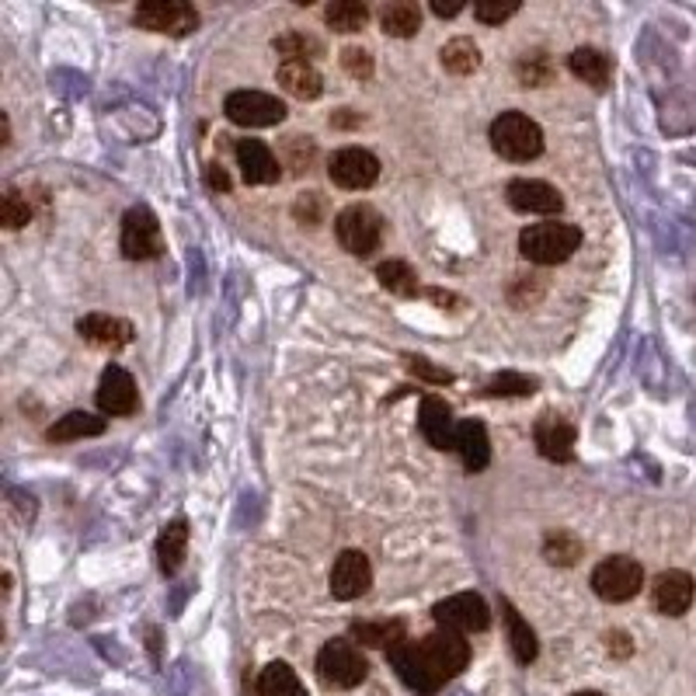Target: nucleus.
Here are the masks:
<instances>
[{"label":"nucleus","mask_w":696,"mask_h":696,"mask_svg":"<svg viewBox=\"0 0 696 696\" xmlns=\"http://www.w3.org/2000/svg\"><path fill=\"white\" fill-rule=\"evenodd\" d=\"M582 248V231L575 223L547 220V223H529L519 234V251L534 265H561Z\"/></svg>","instance_id":"nucleus-1"},{"label":"nucleus","mask_w":696,"mask_h":696,"mask_svg":"<svg viewBox=\"0 0 696 696\" xmlns=\"http://www.w3.org/2000/svg\"><path fill=\"white\" fill-rule=\"evenodd\" d=\"M415 651H418L422 669L428 672V680L439 689L446 686V680L460 675L470 662V644L463 641V633L442 630V627L436 633H428V638L415 641Z\"/></svg>","instance_id":"nucleus-2"},{"label":"nucleus","mask_w":696,"mask_h":696,"mask_svg":"<svg viewBox=\"0 0 696 696\" xmlns=\"http://www.w3.org/2000/svg\"><path fill=\"white\" fill-rule=\"evenodd\" d=\"M491 147L505 160L526 164L543 154V130L523 112H502L491 122Z\"/></svg>","instance_id":"nucleus-3"},{"label":"nucleus","mask_w":696,"mask_h":696,"mask_svg":"<svg viewBox=\"0 0 696 696\" xmlns=\"http://www.w3.org/2000/svg\"><path fill=\"white\" fill-rule=\"evenodd\" d=\"M317 675L335 689H356L370 675V662H366V654L356 641L335 638L317 654Z\"/></svg>","instance_id":"nucleus-4"},{"label":"nucleus","mask_w":696,"mask_h":696,"mask_svg":"<svg viewBox=\"0 0 696 696\" xmlns=\"http://www.w3.org/2000/svg\"><path fill=\"white\" fill-rule=\"evenodd\" d=\"M335 237L348 255L370 258L383 240V216L366 202H356L335 216Z\"/></svg>","instance_id":"nucleus-5"},{"label":"nucleus","mask_w":696,"mask_h":696,"mask_svg":"<svg viewBox=\"0 0 696 696\" xmlns=\"http://www.w3.org/2000/svg\"><path fill=\"white\" fill-rule=\"evenodd\" d=\"M641 585H644V568L627 554L606 558L592 571V592L606 603H627L638 596Z\"/></svg>","instance_id":"nucleus-6"},{"label":"nucleus","mask_w":696,"mask_h":696,"mask_svg":"<svg viewBox=\"0 0 696 696\" xmlns=\"http://www.w3.org/2000/svg\"><path fill=\"white\" fill-rule=\"evenodd\" d=\"M223 112H227L234 126H244V130L279 126L285 119L282 101L265 91H234V94H227V101H223Z\"/></svg>","instance_id":"nucleus-7"},{"label":"nucleus","mask_w":696,"mask_h":696,"mask_svg":"<svg viewBox=\"0 0 696 696\" xmlns=\"http://www.w3.org/2000/svg\"><path fill=\"white\" fill-rule=\"evenodd\" d=\"M433 617L442 630L453 633H478L491 627V609L478 592H457V596L436 603Z\"/></svg>","instance_id":"nucleus-8"},{"label":"nucleus","mask_w":696,"mask_h":696,"mask_svg":"<svg viewBox=\"0 0 696 696\" xmlns=\"http://www.w3.org/2000/svg\"><path fill=\"white\" fill-rule=\"evenodd\" d=\"M133 22L160 35H189L192 29H199V11L192 4H181V0H150V4L136 8Z\"/></svg>","instance_id":"nucleus-9"},{"label":"nucleus","mask_w":696,"mask_h":696,"mask_svg":"<svg viewBox=\"0 0 696 696\" xmlns=\"http://www.w3.org/2000/svg\"><path fill=\"white\" fill-rule=\"evenodd\" d=\"M164 251L160 223L147 206H136L122 216V255L130 261H150Z\"/></svg>","instance_id":"nucleus-10"},{"label":"nucleus","mask_w":696,"mask_h":696,"mask_svg":"<svg viewBox=\"0 0 696 696\" xmlns=\"http://www.w3.org/2000/svg\"><path fill=\"white\" fill-rule=\"evenodd\" d=\"M327 175H332V181L338 189L362 192L380 178V160L362 147H345L327 160Z\"/></svg>","instance_id":"nucleus-11"},{"label":"nucleus","mask_w":696,"mask_h":696,"mask_svg":"<svg viewBox=\"0 0 696 696\" xmlns=\"http://www.w3.org/2000/svg\"><path fill=\"white\" fill-rule=\"evenodd\" d=\"M370 585H373V568L362 550H345V554L335 558V568H332V596L335 599L352 603V599L366 596Z\"/></svg>","instance_id":"nucleus-12"},{"label":"nucleus","mask_w":696,"mask_h":696,"mask_svg":"<svg viewBox=\"0 0 696 696\" xmlns=\"http://www.w3.org/2000/svg\"><path fill=\"white\" fill-rule=\"evenodd\" d=\"M508 206L516 213H534V216H554L564 210V195L547 186V181H534V178H516L508 181L505 189Z\"/></svg>","instance_id":"nucleus-13"},{"label":"nucleus","mask_w":696,"mask_h":696,"mask_svg":"<svg viewBox=\"0 0 696 696\" xmlns=\"http://www.w3.org/2000/svg\"><path fill=\"white\" fill-rule=\"evenodd\" d=\"M98 407L112 418H126L139 407V394H136V383L133 377L122 370V366H109L105 373H101L98 383Z\"/></svg>","instance_id":"nucleus-14"},{"label":"nucleus","mask_w":696,"mask_h":696,"mask_svg":"<svg viewBox=\"0 0 696 696\" xmlns=\"http://www.w3.org/2000/svg\"><path fill=\"white\" fill-rule=\"evenodd\" d=\"M693 596H696L693 579L686 575V571H675V568L662 571L651 585V603L662 617H683V613L693 606Z\"/></svg>","instance_id":"nucleus-15"},{"label":"nucleus","mask_w":696,"mask_h":696,"mask_svg":"<svg viewBox=\"0 0 696 696\" xmlns=\"http://www.w3.org/2000/svg\"><path fill=\"white\" fill-rule=\"evenodd\" d=\"M237 168L248 186H276L282 178V164L261 139H237Z\"/></svg>","instance_id":"nucleus-16"},{"label":"nucleus","mask_w":696,"mask_h":696,"mask_svg":"<svg viewBox=\"0 0 696 696\" xmlns=\"http://www.w3.org/2000/svg\"><path fill=\"white\" fill-rule=\"evenodd\" d=\"M534 439H537L540 457L554 460V463H568L571 457H575V425L561 415L547 412L534 428Z\"/></svg>","instance_id":"nucleus-17"},{"label":"nucleus","mask_w":696,"mask_h":696,"mask_svg":"<svg viewBox=\"0 0 696 696\" xmlns=\"http://www.w3.org/2000/svg\"><path fill=\"white\" fill-rule=\"evenodd\" d=\"M418 425H422V436L428 439V446H436V449H457V418H453V407H449L442 397L428 394L422 401Z\"/></svg>","instance_id":"nucleus-18"},{"label":"nucleus","mask_w":696,"mask_h":696,"mask_svg":"<svg viewBox=\"0 0 696 696\" xmlns=\"http://www.w3.org/2000/svg\"><path fill=\"white\" fill-rule=\"evenodd\" d=\"M276 80L285 94H293L300 101H314L324 91V80H321L317 67L306 64V59H282L279 70H276Z\"/></svg>","instance_id":"nucleus-19"},{"label":"nucleus","mask_w":696,"mask_h":696,"mask_svg":"<svg viewBox=\"0 0 696 696\" xmlns=\"http://www.w3.org/2000/svg\"><path fill=\"white\" fill-rule=\"evenodd\" d=\"M77 332H80V338H88L91 345H101V348H126L133 341V324L119 321V317H109V314L80 317Z\"/></svg>","instance_id":"nucleus-20"},{"label":"nucleus","mask_w":696,"mask_h":696,"mask_svg":"<svg viewBox=\"0 0 696 696\" xmlns=\"http://www.w3.org/2000/svg\"><path fill=\"white\" fill-rule=\"evenodd\" d=\"M386 659H391V669L401 675V683H404L407 689H415V693H422V696L439 693V686H436L433 680H428V672H425L422 662H418L415 641H404V644H397L394 651H386Z\"/></svg>","instance_id":"nucleus-21"},{"label":"nucleus","mask_w":696,"mask_h":696,"mask_svg":"<svg viewBox=\"0 0 696 696\" xmlns=\"http://www.w3.org/2000/svg\"><path fill=\"white\" fill-rule=\"evenodd\" d=\"M457 453H460V460L470 474H478V470H484L491 463L487 428L481 422H460L457 425Z\"/></svg>","instance_id":"nucleus-22"},{"label":"nucleus","mask_w":696,"mask_h":696,"mask_svg":"<svg viewBox=\"0 0 696 696\" xmlns=\"http://www.w3.org/2000/svg\"><path fill=\"white\" fill-rule=\"evenodd\" d=\"M186 547H189V523L186 519H175L160 529L157 537V558H160V571L164 575H175L186 561Z\"/></svg>","instance_id":"nucleus-23"},{"label":"nucleus","mask_w":696,"mask_h":696,"mask_svg":"<svg viewBox=\"0 0 696 696\" xmlns=\"http://www.w3.org/2000/svg\"><path fill=\"white\" fill-rule=\"evenodd\" d=\"M502 617H505V624H508V644H512V654H516V662L529 665V662L537 659V651H540L534 627H529V624L519 617V609L512 606L508 599H502Z\"/></svg>","instance_id":"nucleus-24"},{"label":"nucleus","mask_w":696,"mask_h":696,"mask_svg":"<svg viewBox=\"0 0 696 696\" xmlns=\"http://www.w3.org/2000/svg\"><path fill=\"white\" fill-rule=\"evenodd\" d=\"M352 641L366 644V648H386L394 651L397 644H404V620H359L352 624Z\"/></svg>","instance_id":"nucleus-25"},{"label":"nucleus","mask_w":696,"mask_h":696,"mask_svg":"<svg viewBox=\"0 0 696 696\" xmlns=\"http://www.w3.org/2000/svg\"><path fill=\"white\" fill-rule=\"evenodd\" d=\"M568 67H571V74H575L579 80H585V85H592V88H606L609 74H613L609 56L599 53V49H592V46H582V49L571 53Z\"/></svg>","instance_id":"nucleus-26"},{"label":"nucleus","mask_w":696,"mask_h":696,"mask_svg":"<svg viewBox=\"0 0 696 696\" xmlns=\"http://www.w3.org/2000/svg\"><path fill=\"white\" fill-rule=\"evenodd\" d=\"M380 25L394 38H412L422 29V8L412 0H391V4L380 8Z\"/></svg>","instance_id":"nucleus-27"},{"label":"nucleus","mask_w":696,"mask_h":696,"mask_svg":"<svg viewBox=\"0 0 696 696\" xmlns=\"http://www.w3.org/2000/svg\"><path fill=\"white\" fill-rule=\"evenodd\" d=\"M101 433H105V418H98L91 412H70L49 428L46 439L49 442H74V439H91V436H101Z\"/></svg>","instance_id":"nucleus-28"},{"label":"nucleus","mask_w":696,"mask_h":696,"mask_svg":"<svg viewBox=\"0 0 696 696\" xmlns=\"http://www.w3.org/2000/svg\"><path fill=\"white\" fill-rule=\"evenodd\" d=\"M258 696H306L300 675L285 665V662H272L265 665L258 675Z\"/></svg>","instance_id":"nucleus-29"},{"label":"nucleus","mask_w":696,"mask_h":696,"mask_svg":"<svg viewBox=\"0 0 696 696\" xmlns=\"http://www.w3.org/2000/svg\"><path fill=\"white\" fill-rule=\"evenodd\" d=\"M442 67L457 77H467L481 67V49L474 38H449L442 46Z\"/></svg>","instance_id":"nucleus-30"},{"label":"nucleus","mask_w":696,"mask_h":696,"mask_svg":"<svg viewBox=\"0 0 696 696\" xmlns=\"http://www.w3.org/2000/svg\"><path fill=\"white\" fill-rule=\"evenodd\" d=\"M324 22L335 32H362L370 22V8L359 4V0H335V4H327Z\"/></svg>","instance_id":"nucleus-31"},{"label":"nucleus","mask_w":696,"mask_h":696,"mask_svg":"<svg viewBox=\"0 0 696 696\" xmlns=\"http://www.w3.org/2000/svg\"><path fill=\"white\" fill-rule=\"evenodd\" d=\"M543 558L550 564H561V568L579 564L582 540L575 534H568V529H554V534H547V540H543Z\"/></svg>","instance_id":"nucleus-32"},{"label":"nucleus","mask_w":696,"mask_h":696,"mask_svg":"<svg viewBox=\"0 0 696 696\" xmlns=\"http://www.w3.org/2000/svg\"><path fill=\"white\" fill-rule=\"evenodd\" d=\"M377 279H380L383 290H391L397 296H418L422 293L418 276L407 269L404 261H383L380 269H377Z\"/></svg>","instance_id":"nucleus-33"},{"label":"nucleus","mask_w":696,"mask_h":696,"mask_svg":"<svg viewBox=\"0 0 696 696\" xmlns=\"http://www.w3.org/2000/svg\"><path fill=\"white\" fill-rule=\"evenodd\" d=\"M516 77H519L523 88H543V85H550V77H554V70H550L547 53H526V56H519Z\"/></svg>","instance_id":"nucleus-34"},{"label":"nucleus","mask_w":696,"mask_h":696,"mask_svg":"<svg viewBox=\"0 0 696 696\" xmlns=\"http://www.w3.org/2000/svg\"><path fill=\"white\" fill-rule=\"evenodd\" d=\"M272 46H276L285 59H306V64H311L314 56L324 53V46L317 43L314 35H306V32H285V35L276 38Z\"/></svg>","instance_id":"nucleus-35"},{"label":"nucleus","mask_w":696,"mask_h":696,"mask_svg":"<svg viewBox=\"0 0 696 696\" xmlns=\"http://www.w3.org/2000/svg\"><path fill=\"white\" fill-rule=\"evenodd\" d=\"M484 394L487 397H529V394H537V380H529L523 373H498L495 380H487Z\"/></svg>","instance_id":"nucleus-36"},{"label":"nucleus","mask_w":696,"mask_h":696,"mask_svg":"<svg viewBox=\"0 0 696 696\" xmlns=\"http://www.w3.org/2000/svg\"><path fill=\"white\" fill-rule=\"evenodd\" d=\"M29 220H32L29 199L18 192V189H8L4 199H0V223H4L8 231H22Z\"/></svg>","instance_id":"nucleus-37"},{"label":"nucleus","mask_w":696,"mask_h":696,"mask_svg":"<svg viewBox=\"0 0 696 696\" xmlns=\"http://www.w3.org/2000/svg\"><path fill=\"white\" fill-rule=\"evenodd\" d=\"M341 67H345L348 77L370 80L373 77V56H370V49H362V46H345L341 49Z\"/></svg>","instance_id":"nucleus-38"},{"label":"nucleus","mask_w":696,"mask_h":696,"mask_svg":"<svg viewBox=\"0 0 696 696\" xmlns=\"http://www.w3.org/2000/svg\"><path fill=\"white\" fill-rule=\"evenodd\" d=\"M317 147L311 136H290L285 139V164H290L293 171H311V160H314Z\"/></svg>","instance_id":"nucleus-39"},{"label":"nucleus","mask_w":696,"mask_h":696,"mask_svg":"<svg viewBox=\"0 0 696 696\" xmlns=\"http://www.w3.org/2000/svg\"><path fill=\"white\" fill-rule=\"evenodd\" d=\"M516 11H519L516 0H505V4H502V0H481V4H474V18H478V22H484V25H502Z\"/></svg>","instance_id":"nucleus-40"},{"label":"nucleus","mask_w":696,"mask_h":696,"mask_svg":"<svg viewBox=\"0 0 696 696\" xmlns=\"http://www.w3.org/2000/svg\"><path fill=\"white\" fill-rule=\"evenodd\" d=\"M321 210H324V199L317 192H303L296 199V206H293L296 220L300 223H311V227H317V223H321Z\"/></svg>","instance_id":"nucleus-41"},{"label":"nucleus","mask_w":696,"mask_h":696,"mask_svg":"<svg viewBox=\"0 0 696 696\" xmlns=\"http://www.w3.org/2000/svg\"><path fill=\"white\" fill-rule=\"evenodd\" d=\"M407 366H412V373L433 380V383H453V373H449V370H436V366H428L425 359H412Z\"/></svg>","instance_id":"nucleus-42"},{"label":"nucleus","mask_w":696,"mask_h":696,"mask_svg":"<svg viewBox=\"0 0 696 696\" xmlns=\"http://www.w3.org/2000/svg\"><path fill=\"white\" fill-rule=\"evenodd\" d=\"M206 181H210V189H213V192H231V186H234L231 175L223 171L220 164H206Z\"/></svg>","instance_id":"nucleus-43"},{"label":"nucleus","mask_w":696,"mask_h":696,"mask_svg":"<svg viewBox=\"0 0 696 696\" xmlns=\"http://www.w3.org/2000/svg\"><path fill=\"white\" fill-rule=\"evenodd\" d=\"M606 648H609V654H617V659H627V654L633 651V644H630V638L624 630H613L606 638Z\"/></svg>","instance_id":"nucleus-44"},{"label":"nucleus","mask_w":696,"mask_h":696,"mask_svg":"<svg viewBox=\"0 0 696 696\" xmlns=\"http://www.w3.org/2000/svg\"><path fill=\"white\" fill-rule=\"evenodd\" d=\"M332 126H335V130L359 126V115H348V109H341V112H335V115H332Z\"/></svg>","instance_id":"nucleus-45"},{"label":"nucleus","mask_w":696,"mask_h":696,"mask_svg":"<svg viewBox=\"0 0 696 696\" xmlns=\"http://www.w3.org/2000/svg\"><path fill=\"white\" fill-rule=\"evenodd\" d=\"M460 11H463V4H439V0L433 4V14H439V18H457Z\"/></svg>","instance_id":"nucleus-46"},{"label":"nucleus","mask_w":696,"mask_h":696,"mask_svg":"<svg viewBox=\"0 0 696 696\" xmlns=\"http://www.w3.org/2000/svg\"><path fill=\"white\" fill-rule=\"evenodd\" d=\"M0 143H4V147L11 143V119L8 115H0Z\"/></svg>","instance_id":"nucleus-47"},{"label":"nucleus","mask_w":696,"mask_h":696,"mask_svg":"<svg viewBox=\"0 0 696 696\" xmlns=\"http://www.w3.org/2000/svg\"><path fill=\"white\" fill-rule=\"evenodd\" d=\"M575 696H603V693H596V689H585V693H575Z\"/></svg>","instance_id":"nucleus-48"}]
</instances>
